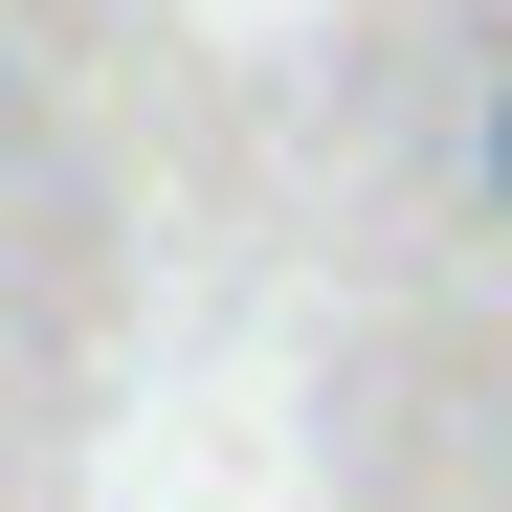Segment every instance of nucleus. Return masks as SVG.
<instances>
[{"label":"nucleus","mask_w":512,"mask_h":512,"mask_svg":"<svg viewBox=\"0 0 512 512\" xmlns=\"http://www.w3.org/2000/svg\"><path fill=\"white\" fill-rule=\"evenodd\" d=\"M490 201H512V67H490Z\"/></svg>","instance_id":"nucleus-1"}]
</instances>
